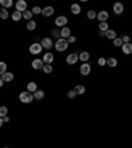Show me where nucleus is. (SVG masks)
Returning a JSON list of instances; mask_svg holds the SVG:
<instances>
[{
    "label": "nucleus",
    "mask_w": 132,
    "mask_h": 148,
    "mask_svg": "<svg viewBox=\"0 0 132 148\" xmlns=\"http://www.w3.org/2000/svg\"><path fill=\"white\" fill-rule=\"evenodd\" d=\"M122 40H123V44H127V42H129V36H123Z\"/></svg>",
    "instance_id": "40"
},
{
    "label": "nucleus",
    "mask_w": 132,
    "mask_h": 148,
    "mask_svg": "<svg viewBox=\"0 0 132 148\" xmlns=\"http://www.w3.org/2000/svg\"><path fill=\"white\" fill-rule=\"evenodd\" d=\"M41 52H42V46H41L40 42H33V44L29 46V53H31V54L37 56V54H40Z\"/></svg>",
    "instance_id": "3"
},
{
    "label": "nucleus",
    "mask_w": 132,
    "mask_h": 148,
    "mask_svg": "<svg viewBox=\"0 0 132 148\" xmlns=\"http://www.w3.org/2000/svg\"><path fill=\"white\" fill-rule=\"evenodd\" d=\"M78 61H79V58H78L77 52L75 53H70V54L66 57V64H69V65H75Z\"/></svg>",
    "instance_id": "6"
},
{
    "label": "nucleus",
    "mask_w": 132,
    "mask_h": 148,
    "mask_svg": "<svg viewBox=\"0 0 132 148\" xmlns=\"http://www.w3.org/2000/svg\"><path fill=\"white\" fill-rule=\"evenodd\" d=\"M106 65H108L110 68H115V66L118 65V60L114 58V57H108L107 58V64Z\"/></svg>",
    "instance_id": "24"
},
{
    "label": "nucleus",
    "mask_w": 132,
    "mask_h": 148,
    "mask_svg": "<svg viewBox=\"0 0 132 148\" xmlns=\"http://www.w3.org/2000/svg\"><path fill=\"white\" fill-rule=\"evenodd\" d=\"M36 28H37V23H36L35 20H31L27 23V29H28V31H35Z\"/></svg>",
    "instance_id": "25"
},
{
    "label": "nucleus",
    "mask_w": 132,
    "mask_h": 148,
    "mask_svg": "<svg viewBox=\"0 0 132 148\" xmlns=\"http://www.w3.org/2000/svg\"><path fill=\"white\" fill-rule=\"evenodd\" d=\"M0 9H1V8H0Z\"/></svg>",
    "instance_id": "45"
},
{
    "label": "nucleus",
    "mask_w": 132,
    "mask_h": 148,
    "mask_svg": "<svg viewBox=\"0 0 132 148\" xmlns=\"http://www.w3.org/2000/svg\"><path fill=\"white\" fill-rule=\"evenodd\" d=\"M37 83L36 82H29L28 85H27V91H29V93H36V91H37Z\"/></svg>",
    "instance_id": "18"
},
{
    "label": "nucleus",
    "mask_w": 132,
    "mask_h": 148,
    "mask_svg": "<svg viewBox=\"0 0 132 148\" xmlns=\"http://www.w3.org/2000/svg\"><path fill=\"white\" fill-rule=\"evenodd\" d=\"M42 12V8H40V7H33L32 8V13L33 15H40Z\"/></svg>",
    "instance_id": "35"
},
{
    "label": "nucleus",
    "mask_w": 132,
    "mask_h": 148,
    "mask_svg": "<svg viewBox=\"0 0 132 148\" xmlns=\"http://www.w3.org/2000/svg\"><path fill=\"white\" fill-rule=\"evenodd\" d=\"M44 61H42V58H36L32 61V68L36 70H42V68H44Z\"/></svg>",
    "instance_id": "9"
},
{
    "label": "nucleus",
    "mask_w": 132,
    "mask_h": 148,
    "mask_svg": "<svg viewBox=\"0 0 132 148\" xmlns=\"http://www.w3.org/2000/svg\"><path fill=\"white\" fill-rule=\"evenodd\" d=\"M112 8H114V12L116 15H122L123 11H124V5H123L122 3H119V1L118 3H114V7Z\"/></svg>",
    "instance_id": "13"
},
{
    "label": "nucleus",
    "mask_w": 132,
    "mask_h": 148,
    "mask_svg": "<svg viewBox=\"0 0 132 148\" xmlns=\"http://www.w3.org/2000/svg\"><path fill=\"white\" fill-rule=\"evenodd\" d=\"M19 99H20L21 103H32L33 102V99H35V96H33V94L29 93V91H23V93L19 94Z\"/></svg>",
    "instance_id": "1"
},
{
    "label": "nucleus",
    "mask_w": 132,
    "mask_h": 148,
    "mask_svg": "<svg viewBox=\"0 0 132 148\" xmlns=\"http://www.w3.org/2000/svg\"><path fill=\"white\" fill-rule=\"evenodd\" d=\"M42 61L45 65H52V62L54 61V54L53 53H45L44 57H42Z\"/></svg>",
    "instance_id": "10"
},
{
    "label": "nucleus",
    "mask_w": 132,
    "mask_h": 148,
    "mask_svg": "<svg viewBox=\"0 0 132 148\" xmlns=\"http://www.w3.org/2000/svg\"><path fill=\"white\" fill-rule=\"evenodd\" d=\"M4 73H7V64L3 61H0V77L3 76Z\"/></svg>",
    "instance_id": "29"
},
{
    "label": "nucleus",
    "mask_w": 132,
    "mask_h": 148,
    "mask_svg": "<svg viewBox=\"0 0 132 148\" xmlns=\"http://www.w3.org/2000/svg\"><path fill=\"white\" fill-rule=\"evenodd\" d=\"M8 17H9L8 9H5V8H1V9H0V19H3V20H7Z\"/></svg>",
    "instance_id": "27"
},
{
    "label": "nucleus",
    "mask_w": 132,
    "mask_h": 148,
    "mask_svg": "<svg viewBox=\"0 0 132 148\" xmlns=\"http://www.w3.org/2000/svg\"><path fill=\"white\" fill-rule=\"evenodd\" d=\"M122 52L124 53V54H132V42H127V44H123Z\"/></svg>",
    "instance_id": "15"
},
{
    "label": "nucleus",
    "mask_w": 132,
    "mask_h": 148,
    "mask_svg": "<svg viewBox=\"0 0 132 148\" xmlns=\"http://www.w3.org/2000/svg\"><path fill=\"white\" fill-rule=\"evenodd\" d=\"M104 36L107 38H110V40H115V38H116V32H115L114 29H110V28H108V31H106Z\"/></svg>",
    "instance_id": "21"
},
{
    "label": "nucleus",
    "mask_w": 132,
    "mask_h": 148,
    "mask_svg": "<svg viewBox=\"0 0 132 148\" xmlns=\"http://www.w3.org/2000/svg\"><path fill=\"white\" fill-rule=\"evenodd\" d=\"M67 96H69L70 99H74V98H75V96H77L75 91H74V90H70L69 93H67Z\"/></svg>",
    "instance_id": "38"
},
{
    "label": "nucleus",
    "mask_w": 132,
    "mask_h": 148,
    "mask_svg": "<svg viewBox=\"0 0 132 148\" xmlns=\"http://www.w3.org/2000/svg\"><path fill=\"white\" fill-rule=\"evenodd\" d=\"M54 48H56L57 52H66L67 48H69V42H67V40H65V38H59V40L56 41V44H54Z\"/></svg>",
    "instance_id": "2"
},
{
    "label": "nucleus",
    "mask_w": 132,
    "mask_h": 148,
    "mask_svg": "<svg viewBox=\"0 0 132 148\" xmlns=\"http://www.w3.org/2000/svg\"><path fill=\"white\" fill-rule=\"evenodd\" d=\"M75 41H77V37H75V36H70V37L67 38V42H69V44H74Z\"/></svg>",
    "instance_id": "39"
},
{
    "label": "nucleus",
    "mask_w": 132,
    "mask_h": 148,
    "mask_svg": "<svg viewBox=\"0 0 132 148\" xmlns=\"http://www.w3.org/2000/svg\"><path fill=\"white\" fill-rule=\"evenodd\" d=\"M52 35L54 36L56 38H58V40H59V38H61V31H58V29H53V31H52Z\"/></svg>",
    "instance_id": "36"
},
{
    "label": "nucleus",
    "mask_w": 132,
    "mask_h": 148,
    "mask_svg": "<svg viewBox=\"0 0 132 148\" xmlns=\"http://www.w3.org/2000/svg\"><path fill=\"white\" fill-rule=\"evenodd\" d=\"M90 72H91V66H90V64L89 62H83L82 65H81V68H79V73L82 74V76H89L90 74Z\"/></svg>",
    "instance_id": "5"
},
{
    "label": "nucleus",
    "mask_w": 132,
    "mask_h": 148,
    "mask_svg": "<svg viewBox=\"0 0 132 148\" xmlns=\"http://www.w3.org/2000/svg\"><path fill=\"white\" fill-rule=\"evenodd\" d=\"M67 17L66 16H58V17H56V27H59V28H63L66 27V24H67Z\"/></svg>",
    "instance_id": "8"
},
{
    "label": "nucleus",
    "mask_w": 132,
    "mask_h": 148,
    "mask_svg": "<svg viewBox=\"0 0 132 148\" xmlns=\"http://www.w3.org/2000/svg\"><path fill=\"white\" fill-rule=\"evenodd\" d=\"M78 58H79L82 62H87L89 60H90V53L89 52H81L79 54H78Z\"/></svg>",
    "instance_id": "20"
},
{
    "label": "nucleus",
    "mask_w": 132,
    "mask_h": 148,
    "mask_svg": "<svg viewBox=\"0 0 132 148\" xmlns=\"http://www.w3.org/2000/svg\"><path fill=\"white\" fill-rule=\"evenodd\" d=\"M70 11H71V13L73 15H79L81 13V5L79 4H77V3H74V4H71V7H70Z\"/></svg>",
    "instance_id": "19"
},
{
    "label": "nucleus",
    "mask_w": 132,
    "mask_h": 148,
    "mask_svg": "<svg viewBox=\"0 0 132 148\" xmlns=\"http://www.w3.org/2000/svg\"><path fill=\"white\" fill-rule=\"evenodd\" d=\"M32 16H33L32 11H24V12H23V19H25V20L31 21L32 20Z\"/></svg>",
    "instance_id": "28"
},
{
    "label": "nucleus",
    "mask_w": 132,
    "mask_h": 148,
    "mask_svg": "<svg viewBox=\"0 0 132 148\" xmlns=\"http://www.w3.org/2000/svg\"><path fill=\"white\" fill-rule=\"evenodd\" d=\"M42 72L46 73V74H50V73L53 72V66L52 65H44V68H42Z\"/></svg>",
    "instance_id": "32"
},
{
    "label": "nucleus",
    "mask_w": 132,
    "mask_h": 148,
    "mask_svg": "<svg viewBox=\"0 0 132 148\" xmlns=\"http://www.w3.org/2000/svg\"><path fill=\"white\" fill-rule=\"evenodd\" d=\"M8 114V107L7 106H0V118L7 117Z\"/></svg>",
    "instance_id": "31"
},
{
    "label": "nucleus",
    "mask_w": 132,
    "mask_h": 148,
    "mask_svg": "<svg viewBox=\"0 0 132 148\" xmlns=\"http://www.w3.org/2000/svg\"><path fill=\"white\" fill-rule=\"evenodd\" d=\"M97 19L101 21V23L107 21L108 20V12H107V11H101V12H98V13H97Z\"/></svg>",
    "instance_id": "12"
},
{
    "label": "nucleus",
    "mask_w": 132,
    "mask_h": 148,
    "mask_svg": "<svg viewBox=\"0 0 132 148\" xmlns=\"http://www.w3.org/2000/svg\"><path fill=\"white\" fill-rule=\"evenodd\" d=\"M70 36H71V31H70V28L69 27H63L62 29H61V38L67 40Z\"/></svg>",
    "instance_id": "14"
},
{
    "label": "nucleus",
    "mask_w": 132,
    "mask_h": 148,
    "mask_svg": "<svg viewBox=\"0 0 132 148\" xmlns=\"http://www.w3.org/2000/svg\"><path fill=\"white\" fill-rule=\"evenodd\" d=\"M99 31H101V32H106V31H108V23H107V21L99 23Z\"/></svg>",
    "instance_id": "30"
},
{
    "label": "nucleus",
    "mask_w": 132,
    "mask_h": 148,
    "mask_svg": "<svg viewBox=\"0 0 132 148\" xmlns=\"http://www.w3.org/2000/svg\"><path fill=\"white\" fill-rule=\"evenodd\" d=\"M27 7H28V4H27V1H24V0H19V1H16V4H15V8H16V11H19V12H24V11H27Z\"/></svg>",
    "instance_id": "7"
},
{
    "label": "nucleus",
    "mask_w": 132,
    "mask_h": 148,
    "mask_svg": "<svg viewBox=\"0 0 132 148\" xmlns=\"http://www.w3.org/2000/svg\"><path fill=\"white\" fill-rule=\"evenodd\" d=\"M74 91H75L77 95H83L85 93H86V87L83 86V85H77L75 87H74Z\"/></svg>",
    "instance_id": "17"
},
{
    "label": "nucleus",
    "mask_w": 132,
    "mask_h": 148,
    "mask_svg": "<svg viewBox=\"0 0 132 148\" xmlns=\"http://www.w3.org/2000/svg\"><path fill=\"white\" fill-rule=\"evenodd\" d=\"M107 64V58H104V57H101V58L98 60V65L99 66H104Z\"/></svg>",
    "instance_id": "37"
},
{
    "label": "nucleus",
    "mask_w": 132,
    "mask_h": 148,
    "mask_svg": "<svg viewBox=\"0 0 132 148\" xmlns=\"http://www.w3.org/2000/svg\"><path fill=\"white\" fill-rule=\"evenodd\" d=\"M87 19H90V20L97 19V12H95V11H89V12H87Z\"/></svg>",
    "instance_id": "34"
},
{
    "label": "nucleus",
    "mask_w": 132,
    "mask_h": 148,
    "mask_svg": "<svg viewBox=\"0 0 132 148\" xmlns=\"http://www.w3.org/2000/svg\"><path fill=\"white\" fill-rule=\"evenodd\" d=\"M114 46H116V48H119V46H123V40L120 37H116L114 40Z\"/></svg>",
    "instance_id": "33"
},
{
    "label": "nucleus",
    "mask_w": 132,
    "mask_h": 148,
    "mask_svg": "<svg viewBox=\"0 0 132 148\" xmlns=\"http://www.w3.org/2000/svg\"><path fill=\"white\" fill-rule=\"evenodd\" d=\"M0 5L3 8H5V9H8V8H11L13 5V1L12 0H0Z\"/></svg>",
    "instance_id": "23"
},
{
    "label": "nucleus",
    "mask_w": 132,
    "mask_h": 148,
    "mask_svg": "<svg viewBox=\"0 0 132 148\" xmlns=\"http://www.w3.org/2000/svg\"><path fill=\"white\" fill-rule=\"evenodd\" d=\"M3 148H9V147H3Z\"/></svg>",
    "instance_id": "44"
},
{
    "label": "nucleus",
    "mask_w": 132,
    "mask_h": 148,
    "mask_svg": "<svg viewBox=\"0 0 132 148\" xmlns=\"http://www.w3.org/2000/svg\"><path fill=\"white\" fill-rule=\"evenodd\" d=\"M33 96H35V99H42L45 96V91L44 90H37L36 93H33Z\"/></svg>",
    "instance_id": "26"
},
{
    "label": "nucleus",
    "mask_w": 132,
    "mask_h": 148,
    "mask_svg": "<svg viewBox=\"0 0 132 148\" xmlns=\"http://www.w3.org/2000/svg\"><path fill=\"white\" fill-rule=\"evenodd\" d=\"M53 13H54V8L50 7V5H48V7H45V8H42L41 15L44 16V17H50V16H53Z\"/></svg>",
    "instance_id": "11"
},
{
    "label": "nucleus",
    "mask_w": 132,
    "mask_h": 148,
    "mask_svg": "<svg viewBox=\"0 0 132 148\" xmlns=\"http://www.w3.org/2000/svg\"><path fill=\"white\" fill-rule=\"evenodd\" d=\"M3 85H4V81H3V79H1V77H0V87L3 86Z\"/></svg>",
    "instance_id": "43"
},
{
    "label": "nucleus",
    "mask_w": 132,
    "mask_h": 148,
    "mask_svg": "<svg viewBox=\"0 0 132 148\" xmlns=\"http://www.w3.org/2000/svg\"><path fill=\"white\" fill-rule=\"evenodd\" d=\"M3 124H4V122H3V118H0V127H3Z\"/></svg>",
    "instance_id": "42"
},
{
    "label": "nucleus",
    "mask_w": 132,
    "mask_h": 148,
    "mask_svg": "<svg viewBox=\"0 0 132 148\" xmlns=\"http://www.w3.org/2000/svg\"><path fill=\"white\" fill-rule=\"evenodd\" d=\"M13 78H15V74L13 73H9V72L4 73L3 76H1V79H3L4 82H11V81H13Z\"/></svg>",
    "instance_id": "16"
},
{
    "label": "nucleus",
    "mask_w": 132,
    "mask_h": 148,
    "mask_svg": "<svg viewBox=\"0 0 132 148\" xmlns=\"http://www.w3.org/2000/svg\"><path fill=\"white\" fill-rule=\"evenodd\" d=\"M11 19L13 21H20L21 19H23V13L19 12V11H13V13L11 15Z\"/></svg>",
    "instance_id": "22"
},
{
    "label": "nucleus",
    "mask_w": 132,
    "mask_h": 148,
    "mask_svg": "<svg viewBox=\"0 0 132 148\" xmlns=\"http://www.w3.org/2000/svg\"><path fill=\"white\" fill-rule=\"evenodd\" d=\"M3 122H4V123H8V122H9V118H8V117H4V118H3Z\"/></svg>",
    "instance_id": "41"
},
{
    "label": "nucleus",
    "mask_w": 132,
    "mask_h": 148,
    "mask_svg": "<svg viewBox=\"0 0 132 148\" xmlns=\"http://www.w3.org/2000/svg\"><path fill=\"white\" fill-rule=\"evenodd\" d=\"M41 46H42V49L49 50V49H52L53 46H54V44H53V41H52V38L50 37H44L41 40Z\"/></svg>",
    "instance_id": "4"
}]
</instances>
